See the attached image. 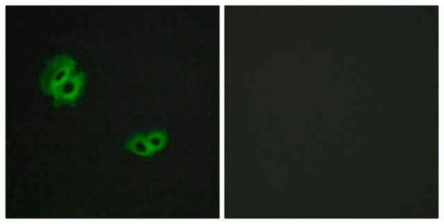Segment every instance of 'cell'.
<instances>
[{"instance_id":"1","label":"cell","mask_w":444,"mask_h":224,"mask_svg":"<svg viewBox=\"0 0 444 224\" xmlns=\"http://www.w3.org/2000/svg\"><path fill=\"white\" fill-rule=\"evenodd\" d=\"M77 62L69 53L46 58L44 67L38 77L42 93L46 96L53 97L56 90L77 70Z\"/></svg>"},{"instance_id":"2","label":"cell","mask_w":444,"mask_h":224,"mask_svg":"<svg viewBox=\"0 0 444 224\" xmlns=\"http://www.w3.org/2000/svg\"><path fill=\"white\" fill-rule=\"evenodd\" d=\"M86 82L85 72L76 70L53 94V106H76L84 95Z\"/></svg>"},{"instance_id":"3","label":"cell","mask_w":444,"mask_h":224,"mask_svg":"<svg viewBox=\"0 0 444 224\" xmlns=\"http://www.w3.org/2000/svg\"><path fill=\"white\" fill-rule=\"evenodd\" d=\"M125 149L142 156H152L155 152L151 147L146 135L142 133H135L128 138Z\"/></svg>"},{"instance_id":"4","label":"cell","mask_w":444,"mask_h":224,"mask_svg":"<svg viewBox=\"0 0 444 224\" xmlns=\"http://www.w3.org/2000/svg\"><path fill=\"white\" fill-rule=\"evenodd\" d=\"M147 140L155 151L163 149L166 144V136L163 131L154 130L146 134Z\"/></svg>"}]
</instances>
